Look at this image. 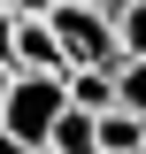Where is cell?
I'll list each match as a JSON object with an SVG mask.
<instances>
[{"mask_svg": "<svg viewBox=\"0 0 146 154\" xmlns=\"http://www.w3.org/2000/svg\"><path fill=\"white\" fill-rule=\"evenodd\" d=\"M62 108H69V69H16L0 123L16 131L23 146H46V139H54V123H62Z\"/></svg>", "mask_w": 146, "mask_h": 154, "instance_id": "1", "label": "cell"}, {"mask_svg": "<svg viewBox=\"0 0 146 154\" xmlns=\"http://www.w3.org/2000/svg\"><path fill=\"white\" fill-rule=\"evenodd\" d=\"M54 31H62L69 69H123V38H115V8L108 0H62Z\"/></svg>", "mask_w": 146, "mask_h": 154, "instance_id": "2", "label": "cell"}, {"mask_svg": "<svg viewBox=\"0 0 146 154\" xmlns=\"http://www.w3.org/2000/svg\"><path fill=\"white\" fill-rule=\"evenodd\" d=\"M16 69H69L54 16H16Z\"/></svg>", "mask_w": 146, "mask_h": 154, "instance_id": "3", "label": "cell"}, {"mask_svg": "<svg viewBox=\"0 0 146 154\" xmlns=\"http://www.w3.org/2000/svg\"><path fill=\"white\" fill-rule=\"evenodd\" d=\"M100 154H146V116H131L123 100L100 108Z\"/></svg>", "mask_w": 146, "mask_h": 154, "instance_id": "4", "label": "cell"}, {"mask_svg": "<svg viewBox=\"0 0 146 154\" xmlns=\"http://www.w3.org/2000/svg\"><path fill=\"white\" fill-rule=\"evenodd\" d=\"M54 146H62V154H100V116L69 100V108H62V123H54Z\"/></svg>", "mask_w": 146, "mask_h": 154, "instance_id": "5", "label": "cell"}, {"mask_svg": "<svg viewBox=\"0 0 146 154\" xmlns=\"http://www.w3.org/2000/svg\"><path fill=\"white\" fill-rule=\"evenodd\" d=\"M69 100L77 108H115V69H69Z\"/></svg>", "mask_w": 146, "mask_h": 154, "instance_id": "6", "label": "cell"}, {"mask_svg": "<svg viewBox=\"0 0 146 154\" xmlns=\"http://www.w3.org/2000/svg\"><path fill=\"white\" fill-rule=\"evenodd\" d=\"M115 8V38H123V54H146V0H108Z\"/></svg>", "mask_w": 146, "mask_h": 154, "instance_id": "7", "label": "cell"}, {"mask_svg": "<svg viewBox=\"0 0 146 154\" xmlns=\"http://www.w3.org/2000/svg\"><path fill=\"white\" fill-rule=\"evenodd\" d=\"M115 100H123L131 116H146V54H123V69H115Z\"/></svg>", "mask_w": 146, "mask_h": 154, "instance_id": "8", "label": "cell"}, {"mask_svg": "<svg viewBox=\"0 0 146 154\" xmlns=\"http://www.w3.org/2000/svg\"><path fill=\"white\" fill-rule=\"evenodd\" d=\"M62 0H16V16H54Z\"/></svg>", "mask_w": 146, "mask_h": 154, "instance_id": "9", "label": "cell"}, {"mask_svg": "<svg viewBox=\"0 0 146 154\" xmlns=\"http://www.w3.org/2000/svg\"><path fill=\"white\" fill-rule=\"evenodd\" d=\"M0 154H31V146H23V139L8 131V123H0Z\"/></svg>", "mask_w": 146, "mask_h": 154, "instance_id": "10", "label": "cell"}, {"mask_svg": "<svg viewBox=\"0 0 146 154\" xmlns=\"http://www.w3.org/2000/svg\"><path fill=\"white\" fill-rule=\"evenodd\" d=\"M8 85H16V62H0V108H8Z\"/></svg>", "mask_w": 146, "mask_h": 154, "instance_id": "11", "label": "cell"}, {"mask_svg": "<svg viewBox=\"0 0 146 154\" xmlns=\"http://www.w3.org/2000/svg\"><path fill=\"white\" fill-rule=\"evenodd\" d=\"M31 154H62V146H54V139H46V146H31Z\"/></svg>", "mask_w": 146, "mask_h": 154, "instance_id": "12", "label": "cell"}]
</instances>
